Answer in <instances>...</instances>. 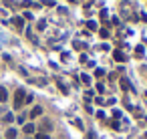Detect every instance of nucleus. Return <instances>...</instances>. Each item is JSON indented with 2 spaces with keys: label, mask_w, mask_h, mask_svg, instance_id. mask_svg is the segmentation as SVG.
Here are the masks:
<instances>
[{
  "label": "nucleus",
  "mask_w": 147,
  "mask_h": 139,
  "mask_svg": "<svg viewBox=\"0 0 147 139\" xmlns=\"http://www.w3.org/2000/svg\"><path fill=\"white\" fill-rule=\"evenodd\" d=\"M12 24H14V26H16L18 30H20V28L24 26V18H20V16H16V18H12Z\"/></svg>",
  "instance_id": "obj_3"
},
{
  "label": "nucleus",
  "mask_w": 147,
  "mask_h": 139,
  "mask_svg": "<svg viewBox=\"0 0 147 139\" xmlns=\"http://www.w3.org/2000/svg\"><path fill=\"white\" fill-rule=\"evenodd\" d=\"M16 137V129H8L6 131V139H14Z\"/></svg>",
  "instance_id": "obj_9"
},
{
  "label": "nucleus",
  "mask_w": 147,
  "mask_h": 139,
  "mask_svg": "<svg viewBox=\"0 0 147 139\" xmlns=\"http://www.w3.org/2000/svg\"><path fill=\"white\" fill-rule=\"evenodd\" d=\"M22 6H36V4H32L30 0H24V2H22Z\"/></svg>",
  "instance_id": "obj_18"
},
{
  "label": "nucleus",
  "mask_w": 147,
  "mask_h": 139,
  "mask_svg": "<svg viewBox=\"0 0 147 139\" xmlns=\"http://www.w3.org/2000/svg\"><path fill=\"white\" fill-rule=\"evenodd\" d=\"M45 28H47V22L40 20V22H38V30H45Z\"/></svg>",
  "instance_id": "obj_14"
},
{
  "label": "nucleus",
  "mask_w": 147,
  "mask_h": 139,
  "mask_svg": "<svg viewBox=\"0 0 147 139\" xmlns=\"http://www.w3.org/2000/svg\"><path fill=\"white\" fill-rule=\"evenodd\" d=\"M81 79H83V83H85V85H89V83H91V77H87V75H83Z\"/></svg>",
  "instance_id": "obj_16"
},
{
  "label": "nucleus",
  "mask_w": 147,
  "mask_h": 139,
  "mask_svg": "<svg viewBox=\"0 0 147 139\" xmlns=\"http://www.w3.org/2000/svg\"><path fill=\"white\" fill-rule=\"evenodd\" d=\"M8 99V93H6V89L4 87H0V103H4Z\"/></svg>",
  "instance_id": "obj_4"
},
{
  "label": "nucleus",
  "mask_w": 147,
  "mask_h": 139,
  "mask_svg": "<svg viewBox=\"0 0 147 139\" xmlns=\"http://www.w3.org/2000/svg\"><path fill=\"white\" fill-rule=\"evenodd\" d=\"M69 2H77V0H69Z\"/></svg>",
  "instance_id": "obj_19"
},
{
  "label": "nucleus",
  "mask_w": 147,
  "mask_h": 139,
  "mask_svg": "<svg viewBox=\"0 0 147 139\" xmlns=\"http://www.w3.org/2000/svg\"><path fill=\"white\" fill-rule=\"evenodd\" d=\"M40 129H42V133H49V131L53 129V123H51L49 119H42V121H40Z\"/></svg>",
  "instance_id": "obj_2"
},
{
  "label": "nucleus",
  "mask_w": 147,
  "mask_h": 139,
  "mask_svg": "<svg viewBox=\"0 0 147 139\" xmlns=\"http://www.w3.org/2000/svg\"><path fill=\"white\" fill-rule=\"evenodd\" d=\"M36 139H51L49 133H36Z\"/></svg>",
  "instance_id": "obj_11"
},
{
  "label": "nucleus",
  "mask_w": 147,
  "mask_h": 139,
  "mask_svg": "<svg viewBox=\"0 0 147 139\" xmlns=\"http://www.w3.org/2000/svg\"><path fill=\"white\" fill-rule=\"evenodd\" d=\"M101 36H103V38H107V36H109V30H107V28H103V30H101Z\"/></svg>",
  "instance_id": "obj_17"
},
{
  "label": "nucleus",
  "mask_w": 147,
  "mask_h": 139,
  "mask_svg": "<svg viewBox=\"0 0 147 139\" xmlns=\"http://www.w3.org/2000/svg\"><path fill=\"white\" fill-rule=\"evenodd\" d=\"M38 115H42V107H34L30 111V117H38Z\"/></svg>",
  "instance_id": "obj_6"
},
{
  "label": "nucleus",
  "mask_w": 147,
  "mask_h": 139,
  "mask_svg": "<svg viewBox=\"0 0 147 139\" xmlns=\"http://www.w3.org/2000/svg\"><path fill=\"white\" fill-rule=\"evenodd\" d=\"M24 101H26V95H24V91H22V89H18V91L14 93V109H20Z\"/></svg>",
  "instance_id": "obj_1"
},
{
  "label": "nucleus",
  "mask_w": 147,
  "mask_h": 139,
  "mask_svg": "<svg viewBox=\"0 0 147 139\" xmlns=\"http://www.w3.org/2000/svg\"><path fill=\"white\" fill-rule=\"evenodd\" d=\"M87 26H89V30H95V28H97V24H95L93 20H89V22H87Z\"/></svg>",
  "instance_id": "obj_12"
},
{
  "label": "nucleus",
  "mask_w": 147,
  "mask_h": 139,
  "mask_svg": "<svg viewBox=\"0 0 147 139\" xmlns=\"http://www.w3.org/2000/svg\"><path fill=\"white\" fill-rule=\"evenodd\" d=\"M95 75H97V77H99V79H101V77H103V75H105V71H103V69H97V71H95Z\"/></svg>",
  "instance_id": "obj_15"
},
{
  "label": "nucleus",
  "mask_w": 147,
  "mask_h": 139,
  "mask_svg": "<svg viewBox=\"0 0 147 139\" xmlns=\"http://www.w3.org/2000/svg\"><path fill=\"white\" fill-rule=\"evenodd\" d=\"M24 133H26V135H32V133H34V125H32V123L24 125Z\"/></svg>",
  "instance_id": "obj_7"
},
{
  "label": "nucleus",
  "mask_w": 147,
  "mask_h": 139,
  "mask_svg": "<svg viewBox=\"0 0 147 139\" xmlns=\"http://www.w3.org/2000/svg\"><path fill=\"white\" fill-rule=\"evenodd\" d=\"M4 4L6 6H12V8H18V4L14 2V0H4Z\"/></svg>",
  "instance_id": "obj_10"
},
{
  "label": "nucleus",
  "mask_w": 147,
  "mask_h": 139,
  "mask_svg": "<svg viewBox=\"0 0 147 139\" xmlns=\"http://www.w3.org/2000/svg\"><path fill=\"white\" fill-rule=\"evenodd\" d=\"M113 57H115V61H119V63H123V61H125V55H123L121 51H115V55H113Z\"/></svg>",
  "instance_id": "obj_5"
},
{
  "label": "nucleus",
  "mask_w": 147,
  "mask_h": 139,
  "mask_svg": "<svg viewBox=\"0 0 147 139\" xmlns=\"http://www.w3.org/2000/svg\"><path fill=\"white\" fill-rule=\"evenodd\" d=\"M121 87H123V89H125V91H129V89H131V85H129V81H127V79H125V77H123V79H121Z\"/></svg>",
  "instance_id": "obj_8"
},
{
  "label": "nucleus",
  "mask_w": 147,
  "mask_h": 139,
  "mask_svg": "<svg viewBox=\"0 0 147 139\" xmlns=\"http://www.w3.org/2000/svg\"><path fill=\"white\" fill-rule=\"evenodd\" d=\"M135 55H137V57H143V47H137V49H135Z\"/></svg>",
  "instance_id": "obj_13"
}]
</instances>
